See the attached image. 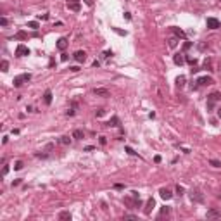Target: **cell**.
<instances>
[{
    "instance_id": "6da1fadb",
    "label": "cell",
    "mask_w": 221,
    "mask_h": 221,
    "mask_svg": "<svg viewBox=\"0 0 221 221\" xmlns=\"http://www.w3.org/2000/svg\"><path fill=\"white\" fill-rule=\"evenodd\" d=\"M30 80H31V74H30V73L19 74V76H16V78H14V87L19 88V87H23L26 81H30Z\"/></svg>"
},
{
    "instance_id": "7a4b0ae2",
    "label": "cell",
    "mask_w": 221,
    "mask_h": 221,
    "mask_svg": "<svg viewBox=\"0 0 221 221\" xmlns=\"http://www.w3.org/2000/svg\"><path fill=\"white\" fill-rule=\"evenodd\" d=\"M218 100H221V93H219V92H212L211 95L207 97V109H209V111L212 109L214 102H218Z\"/></svg>"
},
{
    "instance_id": "3957f363",
    "label": "cell",
    "mask_w": 221,
    "mask_h": 221,
    "mask_svg": "<svg viewBox=\"0 0 221 221\" xmlns=\"http://www.w3.org/2000/svg\"><path fill=\"white\" fill-rule=\"evenodd\" d=\"M190 197H192L194 202H204V195H202V192H200L199 188H194V190L190 192Z\"/></svg>"
},
{
    "instance_id": "277c9868",
    "label": "cell",
    "mask_w": 221,
    "mask_h": 221,
    "mask_svg": "<svg viewBox=\"0 0 221 221\" xmlns=\"http://www.w3.org/2000/svg\"><path fill=\"white\" fill-rule=\"evenodd\" d=\"M73 57H74V61H76V62L81 64V62L87 61V52H85V50H76V52L73 54Z\"/></svg>"
},
{
    "instance_id": "5b68a950",
    "label": "cell",
    "mask_w": 221,
    "mask_h": 221,
    "mask_svg": "<svg viewBox=\"0 0 221 221\" xmlns=\"http://www.w3.org/2000/svg\"><path fill=\"white\" fill-rule=\"evenodd\" d=\"M24 55H30V48L26 45H18L16 48V57H24Z\"/></svg>"
},
{
    "instance_id": "8992f818",
    "label": "cell",
    "mask_w": 221,
    "mask_h": 221,
    "mask_svg": "<svg viewBox=\"0 0 221 221\" xmlns=\"http://www.w3.org/2000/svg\"><path fill=\"white\" fill-rule=\"evenodd\" d=\"M125 204L126 206H131V207H140V204H142V200L140 199H133V197H125Z\"/></svg>"
},
{
    "instance_id": "52a82bcc",
    "label": "cell",
    "mask_w": 221,
    "mask_h": 221,
    "mask_svg": "<svg viewBox=\"0 0 221 221\" xmlns=\"http://www.w3.org/2000/svg\"><path fill=\"white\" fill-rule=\"evenodd\" d=\"M197 83H199V87H206V85H212L214 80H212L211 76H200V78L197 80Z\"/></svg>"
},
{
    "instance_id": "ba28073f",
    "label": "cell",
    "mask_w": 221,
    "mask_h": 221,
    "mask_svg": "<svg viewBox=\"0 0 221 221\" xmlns=\"http://www.w3.org/2000/svg\"><path fill=\"white\" fill-rule=\"evenodd\" d=\"M221 24H219V21L218 19H214V18H207V28L209 30H218Z\"/></svg>"
},
{
    "instance_id": "9c48e42d",
    "label": "cell",
    "mask_w": 221,
    "mask_h": 221,
    "mask_svg": "<svg viewBox=\"0 0 221 221\" xmlns=\"http://www.w3.org/2000/svg\"><path fill=\"white\" fill-rule=\"evenodd\" d=\"M154 206H156V202H154V199H149L147 200V204H145V209H143V212H145V214H150L152 212V209H154Z\"/></svg>"
},
{
    "instance_id": "30bf717a",
    "label": "cell",
    "mask_w": 221,
    "mask_h": 221,
    "mask_svg": "<svg viewBox=\"0 0 221 221\" xmlns=\"http://www.w3.org/2000/svg\"><path fill=\"white\" fill-rule=\"evenodd\" d=\"M159 194H161V197H162L164 200H169L171 197H173V194H171V190H169V188H161Z\"/></svg>"
},
{
    "instance_id": "8fae6325",
    "label": "cell",
    "mask_w": 221,
    "mask_h": 221,
    "mask_svg": "<svg viewBox=\"0 0 221 221\" xmlns=\"http://www.w3.org/2000/svg\"><path fill=\"white\" fill-rule=\"evenodd\" d=\"M93 93H95L97 97H109V90L107 88H95Z\"/></svg>"
},
{
    "instance_id": "7c38bea8",
    "label": "cell",
    "mask_w": 221,
    "mask_h": 221,
    "mask_svg": "<svg viewBox=\"0 0 221 221\" xmlns=\"http://www.w3.org/2000/svg\"><path fill=\"white\" fill-rule=\"evenodd\" d=\"M66 47H68V38L62 36V38L57 40V48H59V50H66Z\"/></svg>"
},
{
    "instance_id": "4fadbf2b",
    "label": "cell",
    "mask_w": 221,
    "mask_h": 221,
    "mask_svg": "<svg viewBox=\"0 0 221 221\" xmlns=\"http://www.w3.org/2000/svg\"><path fill=\"white\" fill-rule=\"evenodd\" d=\"M173 61H174V64L176 66H183L185 64V57H183L182 54H176V55L173 57Z\"/></svg>"
},
{
    "instance_id": "5bb4252c",
    "label": "cell",
    "mask_w": 221,
    "mask_h": 221,
    "mask_svg": "<svg viewBox=\"0 0 221 221\" xmlns=\"http://www.w3.org/2000/svg\"><path fill=\"white\" fill-rule=\"evenodd\" d=\"M206 216H207V218H214V219H218V218H221V212H218L216 209H209Z\"/></svg>"
},
{
    "instance_id": "9a60e30c",
    "label": "cell",
    "mask_w": 221,
    "mask_h": 221,
    "mask_svg": "<svg viewBox=\"0 0 221 221\" xmlns=\"http://www.w3.org/2000/svg\"><path fill=\"white\" fill-rule=\"evenodd\" d=\"M43 102H45L47 105H50V104H52V92H50V90H47V92H45V95H43Z\"/></svg>"
},
{
    "instance_id": "2e32d148",
    "label": "cell",
    "mask_w": 221,
    "mask_h": 221,
    "mask_svg": "<svg viewBox=\"0 0 221 221\" xmlns=\"http://www.w3.org/2000/svg\"><path fill=\"white\" fill-rule=\"evenodd\" d=\"M59 219H62V221H69V219H71V212H69V211H62L61 214H59Z\"/></svg>"
},
{
    "instance_id": "e0dca14e",
    "label": "cell",
    "mask_w": 221,
    "mask_h": 221,
    "mask_svg": "<svg viewBox=\"0 0 221 221\" xmlns=\"http://www.w3.org/2000/svg\"><path fill=\"white\" fill-rule=\"evenodd\" d=\"M185 81H186L185 76H178V78H176V87L178 88H183V87H185Z\"/></svg>"
},
{
    "instance_id": "ac0fdd59",
    "label": "cell",
    "mask_w": 221,
    "mask_h": 221,
    "mask_svg": "<svg viewBox=\"0 0 221 221\" xmlns=\"http://www.w3.org/2000/svg\"><path fill=\"white\" fill-rule=\"evenodd\" d=\"M73 138L81 140V138H85V133H83L81 130H74V131H73Z\"/></svg>"
},
{
    "instance_id": "d6986e66",
    "label": "cell",
    "mask_w": 221,
    "mask_h": 221,
    "mask_svg": "<svg viewBox=\"0 0 221 221\" xmlns=\"http://www.w3.org/2000/svg\"><path fill=\"white\" fill-rule=\"evenodd\" d=\"M68 9H69V10H74V12H80L81 5H80V4H68Z\"/></svg>"
},
{
    "instance_id": "ffe728a7",
    "label": "cell",
    "mask_w": 221,
    "mask_h": 221,
    "mask_svg": "<svg viewBox=\"0 0 221 221\" xmlns=\"http://www.w3.org/2000/svg\"><path fill=\"white\" fill-rule=\"evenodd\" d=\"M176 45H178V38H174V36H173V38L168 40V47H169V48H174Z\"/></svg>"
},
{
    "instance_id": "44dd1931",
    "label": "cell",
    "mask_w": 221,
    "mask_h": 221,
    "mask_svg": "<svg viewBox=\"0 0 221 221\" xmlns=\"http://www.w3.org/2000/svg\"><path fill=\"white\" fill-rule=\"evenodd\" d=\"M169 211H171V209H169L168 206H164V207L161 209V212H159V218H162V216H168V214H169Z\"/></svg>"
},
{
    "instance_id": "7402d4cb",
    "label": "cell",
    "mask_w": 221,
    "mask_h": 221,
    "mask_svg": "<svg viewBox=\"0 0 221 221\" xmlns=\"http://www.w3.org/2000/svg\"><path fill=\"white\" fill-rule=\"evenodd\" d=\"M59 142H61L62 145H69V143H71V138H69V137H61V138H59Z\"/></svg>"
},
{
    "instance_id": "603a6c76",
    "label": "cell",
    "mask_w": 221,
    "mask_h": 221,
    "mask_svg": "<svg viewBox=\"0 0 221 221\" xmlns=\"http://www.w3.org/2000/svg\"><path fill=\"white\" fill-rule=\"evenodd\" d=\"M173 31H174V35H176V36H180V38H185V33H183L180 28H173Z\"/></svg>"
},
{
    "instance_id": "cb8c5ba5",
    "label": "cell",
    "mask_w": 221,
    "mask_h": 221,
    "mask_svg": "<svg viewBox=\"0 0 221 221\" xmlns=\"http://www.w3.org/2000/svg\"><path fill=\"white\" fill-rule=\"evenodd\" d=\"M107 126H119V119H117V117H113V119L107 123Z\"/></svg>"
},
{
    "instance_id": "d4e9b609",
    "label": "cell",
    "mask_w": 221,
    "mask_h": 221,
    "mask_svg": "<svg viewBox=\"0 0 221 221\" xmlns=\"http://www.w3.org/2000/svg\"><path fill=\"white\" fill-rule=\"evenodd\" d=\"M0 68H2V71H4V73H7V71H9V62H7V61H2Z\"/></svg>"
},
{
    "instance_id": "484cf974",
    "label": "cell",
    "mask_w": 221,
    "mask_h": 221,
    "mask_svg": "<svg viewBox=\"0 0 221 221\" xmlns=\"http://www.w3.org/2000/svg\"><path fill=\"white\" fill-rule=\"evenodd\" d=\"M209 164L214 166V168H221V162L218 159H211V161H209Z\"/></svg>"
},
{
    "instance_id": "4316f807",
    "label": "cell",
    "mask_w": 221,
    "mask_h": 221,
    "mask_svg": "<svg viewBox=\"0 0 221 221\" xmlns=\"http://www.w3.org/2000/svg\"><path fill=\"white\" fill-rule=\"evenodd\" d=\"M23 161H18V162H16V164H14V169H16V171H19V169H23Z\"/></svg>"
},
{
    "instance_id": "83f0119b",
    "label": "cell",
    "mask_w": 221,
    "mask_h": 221,
    "mask_svg": "<svg viewBox=\"0 0 221 221\" xmlns=\"http://www.w3.org/2000/svg\"><path fill=\"white\" fill-rule=\"evenodd\" d=\"M28 26L33 28V30H38V23H36V21H30V23H28Z\"/></svg>"
},
{
    "instance_id": "f1b7e54d",
    "label": "cell",
    "mask_w": 221,
    "mask_h": 221,
    "mask_svg": "<svg viewBox=\"0 0 221 221\" xmlns=\"http://www.w3.org/2000/svg\"><path fill=\"white\" fill-rule=\"evenodd\" d=\"M186 62H190L192 66H195L197 64V59H195V57H186Z\"/></svg>"
},
{
    "instance_id": "f546056e",
    "label": "cell",
    "mask_w": 221,
    "mask_h": 221,
    "mask_svg": "<svg viewBox=\"0 0 221 221\" xmlns=\"http://www.w3.org/2000/svg\"><path fill=\"white\" fill-rule=\"evenodd\" d=\"M183 192H185V188H183L182 185H178V186H176V194H178V195H183Z\"/></svg>"
},
{
    "instance_id": "4dcf8cb0",
    "label": "cell",
    "mask_w": 221,
    "mask_h": 221,
    "mask_svg": "<svg viewBox=\"0 0 221 221\" xmlns=\"http://www.w3.org/2000/svg\"><path fill=\"white\" fill-rule=\"evenodd\" d=\"M16 38H19V40H24V38H26V33H23V31H19L18 35H16Z\"/></svg>"
},
{
    "instance_id": "1f68e13d",
    "label": "cell",
    "mask_w": 221,
    "mask_h": 221,
    "mask_svg": "<svg viewBox=\"0 0 221 221\" xmlns=\"http://www.w3.org/2000/svg\"><path fill=\"white\" fill-rule=\"evenodd\" d=\"M95 116H97V117L104 116V109H97V111H95Z\"/></svg>"
},
{
    "instance_id": "d6a6232c",
    "label": "cell",
    "mask_w": 221,
    "mask_h": 221,
    "mask_svg": "<svg viewBox=\"0 0 221 221\" xmlns=\"http://www.w3.org/2000/svg\"><path fill=\"white\" fill-rule=\"evenodd\" d=\"M126 152H128L130 156H137V152H135V150H133V149H131V147H126Z\"/></svg>"
},
{
    "instance_id": "836d02e7",
    "label": "cell",
    "mask_w": 221,
    "mask_h": 221,
    "mask_svg": "<svg viewBox=\"0 0 221 221\" xmlns=\"http://www.w3.org/2000/svg\"><path fill=\"white\" fill-rule=\"evenodd\" d=\"M125 219H137V216H135V214H125Z\"/></svg>"
},
{
    "instance_id": "e575fe53",
    "label": "cell",
    "mask_w": 221,
    "mask_h": 221,
    "mask_svg": "<svg viewBox=\"0 0 221 221\" xmlns=\"http://www.w3.org/2000/svg\"><path fill=\"white\" fill-rule=\"evenodd\" d=\"M113 55V52H109V50H105L104 54H102V57H104V59H107V57H111Z\"/></svg>"
},
{
    "instance_id": "d590c367",
    "label": "cell",
    "mask_w": 221,
    "mask_h": 221,
    "mask_svg": "<svg viewBox=\"0 0 221 221\" xmlns=\"http://www.w3.org/2000/svg\"><path fill=\"white\" fill-rule=\"evenodd\" d=\"M0 24H2V26H7V24H9V21H7L5 18H2V19H0Z\"/></svg>"
},
{
    "instance_id": "8d00e7d4",
    "label": "cell",
    "mask_w": 221,
    "mask_h": 221,
    "mask_svg": "<svg viewBox=\"0 0 221 221\" xmlns=\"http://www.w3.org/2000/svg\"><path fill=\"white\" fill-rule=\"evenodd\" d=\"M131 197H133V199H140V194L138 192H131Z\"/></svg>"
},
{
    "instance_id": "74e56055",
    "label": "cell",
    "mask_w": 221,
    "mask_h": 221,
    "mask_svg": "<svg viewBox=\"0 0 221 221\" xmlns=\"http://www.w3.org/2000/svg\"><path fill=\"white\" fill-rule=\"evenodd\" d=\"M190 47H192V43H190V42H186V43L183 45V50H188V48H190Z\"/></svg>"
},
{
    "instance_id": "f35d334b",
    "label": "cell",
    "mask_w": 221,
    "mask_h": 221,
    "mask_svg": "<svg viewBox=\"0 0 221 221\" xmlns=\"http://www.w3.org/2000/svg\"><path fill=\"white\" fill-rule=\"evenodd\" d=\"M83 2H85V4L88 5V7H92V5H93V0H83Z\"/></svg>"
},
{
    "instance_id": "ab89813d",
    "label": "cell",
    "mask_w": 221,
    "mask_h": 221,
    "mask_svg": "<svg viewBox=\"0 0 221 221\" xmlns=\"http://www.w3.org/2000/svg\"><path fill=\"white\" fill-rule=\"evenodd\" d=\"M69 69H71V71H73V73H76V71H80V68H78V66H71Z\"/></svg>"
},
{
    "instance_id": "60d3db41",
    "label": "cell",
    "mask_w": 221,
    "mask_h": 221,
    "mask_svg": "<svg viewBox=\"0 0 221 221\" xmlns=\"http://www.w3.org/2000/svg\"><path fill=\"white\" fill-rule=\"evenodd\" d=\"M7 173H9V168H7V166H4V169H2V174H4V176H5V174H7Z\"/></svg>"
},
{
    "instance_id": "b9f144b4",
    "label": "cell",
    "mask_w": 221,
    "mask_h": 221,
    "mask_svg": "<svg viewBox=\"0 0 221 221\" xmlns=\"http://www.w3.org/2000/svg\"><path fill=\"white\" fill-rule=\"evenodd\" d=\"M114 31H116V33H119V35H126V31H121V30H117V28H114Z\"/></svg>"
},
{
    "instance_id": "7bdbcfd3",
    "label": "cell",
    "mask_w": 221,
    "mask_h": 221,
    "mask_svg": "<svg viewBox=\"0 0 221 221\" xmlns=\"http://www.w3.org/2000/svg\"><path fill=\"white\" fill-rule=\"evenodd\" d=\"M105 142H107V140H105V137H100V143H102V145H105Z\"/></svg>"
},
{
    "instance_id": "ee69618b",
    "label": "cell",
    "mask_w": 221,
    "mask_h": 221,
    "mask_svg": "<svg viewBox=\"0 0 221 221\" xmlns=\"http://www.w3.org/2000/svg\"><path fill=\"white\" fill-rule=\"evenodd\" d=\"M68 4H80V0H68Z\"/></svg>"
},
{
    "instance_id": "f6af8a7d",
    "label": "cell",
    "mask_w": 221,
    "mask_h": 221,
    "mask_svg": "<svg viewBox=\"0 0 221 221\" xmlns=\"http://www.w3.org/2000/svg\"><path fill=\"white\" fill-rule=\"evenodd\" d=\"M216 111H218V117L221 119V107H219V109H216Z\"/></svg>"
},
{
    "instance_id": "bcb514c9",
    "label": "cell",
    "mask_w": 221,
    "mask_h": 221,
    "mask_svg": "<svg viewBox=\"0 0 221 221\" xmlns=\"http://www.w3.org/2000/svg\"><path fill=\"white\" fill-rule=\"evenodd\" d=\"M219 2H221V0H219Z\"/></svg>"
}]
</instances>
